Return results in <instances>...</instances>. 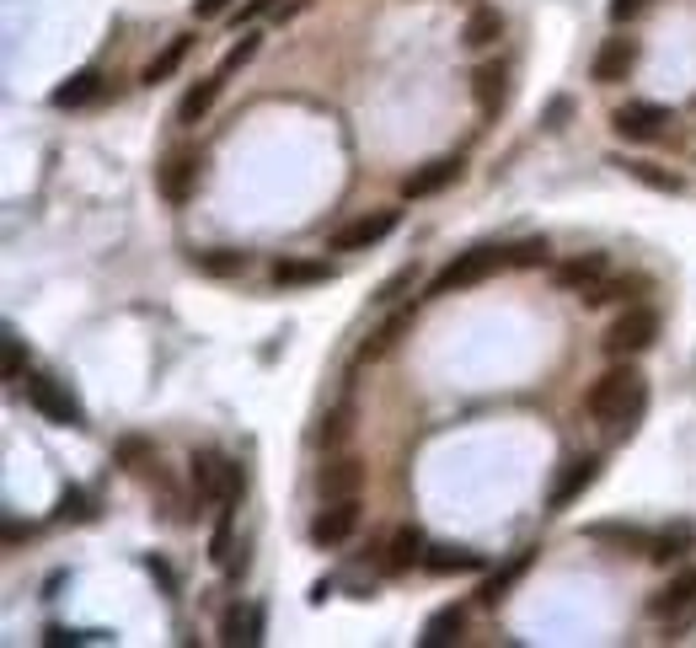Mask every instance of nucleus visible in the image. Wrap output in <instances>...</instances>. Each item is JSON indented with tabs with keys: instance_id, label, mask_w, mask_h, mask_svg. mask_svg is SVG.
Returning a JSON list of instances; mask_svg holds the SVG:
<instances>
[{
	"instance_id": "nucleus-1",
	"label": "nucleus",
	"mask_w": 696,
	"mask_h": 648,
	"mask_svg": "<svg viewBox=\"0 0 696 648\" xmlns=\"http://www.w3.org/2000/svg\"><path fill=\"white\" fill-rule=\"evenodd\" d=\"M643 407H648V381L637 376L633 365H611V370L589 387V396H584V413H589L595 424H606L616 440L633 435Z\"/></svg>"
},
{
	"instance_id": "nucleus-2",
	"label": "nucleus",
	"mask_w": 696,
	"mask_h": 648,
	"mask_svg": "<svg viewBox=\"0 0 696 648\" xmlns=\"http://www.w3.org/2000/svg\"><path fill=\"white\" fill-rule=\"evenodd\" d=\"M504 262H509V253H504V247H493V242L455 253V258H450L440 273L429 279V301H444V295H455V290H472V284H483V279H488V273H499Z\"/></svg>"
},
{
	"instance_id": "nucleus-3",
	"label": "nucleus",
	"mask_w": 696,
	"mask_h": 648,
	"mask_svg": "<svg viewBox=\"0 0 696 648\" xmlns=\"http://www.w3.org/2000/svg\"><path fill=\"white\" fill-rule=\"evenodd\" d=\"M654 338H659V311L654 306H627L606 332V354L611 359H633L643 349H654Z\"/></svg>"
},
{
	"instance_id": "nucleus-4",
	"label": "nucleus",
	"mask_w": 696,
	"mask_h": 648,
	"mask_svg": "<svg viewBox=\"0 0 696 648\" xmlns=\"http://www.w3.org/2000/svg\"><path fill=\"white\" fill-rule=\"evenodd\" d=\"M402 225V209H376V215H359V220H349L327 247L332 253H370V247H380L391 231Z\"/></svg>"
},
{
	"instance_id": "nucleus-5",
	"label": "nucleus",
	"mask_w": 696,
	"mask_h": 648,
	"mask_svg": "<svg viewBox=\"0 0 696 648\" xmlns=\"http://www.w3.org/2000/svg\"><path fill=\"white\" fill-rule=\"evenodd\" d=\"M27 402L49 418V424H60V429H81L86 424V413H81V402L70 396V391L54 381V376H27Z\"/></svg>"
},
{
	"instance_id": "nucleus-6",
	"label": "nucleus",
	"mask_w": 696,
	"mask_h": 648,
	"mask_svg": "<svg viewBox=\"0 0 696 648\" xmlns=\"http://www.w3.org/2000/svg\"><path fill=\"white\" fill-rule=\"evenodd\" d=\"M648 611H654V616H664V622H670V633H675V627H686V622H696V568H681L675 579L648 600Z\"/></svg>"
},
{
	"instance_id": "nucleus-7",
	"label": "nucleus",
	"mask_w": 696,
	"mask_h": 648,
	"mask_svg": "<svg viewBox=\"0 0 696 648\" xmlns=\"http://www.w3.org/2000/svg\"><path fill=\"white\" fill-rule=\"evenodd\" d=\"M359 530V499H327L321 515L312 519V541L317 547H343Z\"/></svg>"
},
{
	"instance_id": "nucleus-8",
	"label": "nucleus",
	"mask_w": 696,
	"mask_h": 648,
	"mask_svg": "<svg viewBox=\"0 0 696 648\" xmlns=\"http://www.w3.org/2000/svg\"><path fill=\"white\" fill-rule=\"evenodd\" d=\"M637 38H606L600 49H595V65H589V75H595V86H616V81H627L637 70Z\"/></svg>"
},
{
	"instance_id": "nucleus-9",
	"label": "nucleus",
	"mask_w": 696,
	"mask_h": 648,
	"mask_svg": "<svg viewBox=\"0 0 696 648\" xmlns=\"http://www.w3.org/2000/svg\"><path fill=\"white\" fill-rule=\"evenodd\" d=\"M359 488H365V461H359V455H332V461L321 466V477H317L321 504H327V499H359Z\"/></svg>"
},
{
	"instance_id": "nucleus-10",
	"label": "nucleus",
	"mask_w": 696,
	"mask_h": 648,
	"mask_svg": "<svg viewBox=\"0 0 696 648\" xmlns=\"http://www.w3.org/2000/svg\"><path fill=\"white\" fill-rule=\"evenodd\" d=\"M664 124H670V113L659 108V102H627V108H616L611 113V130L622 134V139H659L664 134Z\"/></svg>"
},
{
	"instance_id": "nucleus-11",
	"label": "nucleus",
	"mask_w": 696,
	"mask_h": 648,
	"mask_svg": "<svg viewBox=\"0 0 696 648\" xmlns=\"http://www.w3.org/2000/svg\"><path fill=\"white\" fill-rule=\"evenodd\" d=\"M606 268H611L606 253H584V258L558 262V273H552V279H558V290H563V295H589V290L606 279Z\"/></svg>"
},
{
	"instance_id": "nucleus-12",
	"label": "nucleus",
	"mask_w": 696,
	"mask_h": 648,
	"mask_svg": "<svg viewBox=\"0 0 696 648\" xmlns=\"http://www.w3.org/2000/svg\"><path fill=\"white\" fill-rule=\"evenodd\" d=\"M595 477H600V461H595V455H573L569 466H563V477L552 482V499H547V504H552V510H569L573 499H584V488H589Z\"/></svg>"
},
{
	"instance_id": "nucleus-13",
	"label": "nucleus",
	"mask_w": 696,
	"mask_h": 648,
	"mask_svg": "<svg viewBox=\"0 0 696 648\" xmlns=\"http://www.w3.org/2000/svg\"><path fill=\"white\" fill-rule=\"evenodd\" d=\"M450 183H461V161H455V156H444V161H429V167H418V172L402 183V198H435V194H444Z\"/></svg>"
},
{
	"instance_id": "nucleus-14",
	"label": "nucleus",
	"mask_w": 696,
	"mask_h": 648,
	"mask_svg": "<svg viewBox=\"0 0 696 648\" xmlns=\"http://www.w3.org/2000/svg\"><path fill=\"white\" fill-rule=\"evenodd\" d=\"M338 268L321 258H279L273 262V284L279 290H312V284H327Z\"/></svg>"
},
{
	"instance_id": "nucleus-15",
	"label": "nucleus",
	"mask_w": 696,
	"mask_h": 648,
	"mask_svg": "<svg viewBox=\"0 0 696 648\" xmlns=\"http://www.w3.org/2000/svg\"><path fill=\"white\" fill-rule=\"evenodd\" d=\"M193 178H198V156L193 150H172L167 156V167H161V198L167 204H188V194H193Z\"/></svg>"
},
{
	"instance_id": "nucleus-16",
	"label": "nucleus",
	"mask_w": 696,
	"mask_h": 648,
	"mask_svg": "<svg viewBox=\"0 0 696 648\" xmlns=\"http://www.w3.org/2000/svg\"><path fill=\"white\" fill-rule=\"evenodd\" d=\"M220 91H225V75L215 70V75H204L198 86L183 91V102H178V124H204L209 119V108L220 102Z\"/></svg>"
},
{
	"instance_id": "nucleus-17",
	"label": "nucleus",
	"mask_w": 696,
	"mask_h": 648,
	"mask_svg": "<svg viewBox=\"0 0 696 648\" xmlns=\"http://www.w3.org/2000/svg\"><path fill=\"white\" fill-rule=\"evenodd\" d=\"M472 97H477V108L493 119L499 108H504V97H509V75L504 65H477V75H472Z\"/></svg>"
},
{
	"instance_id": "nucleus-18",
	"label": "nucleus",
	"mask_w": 696,
	"mask_h": 648,
	"mask_svg": "<svg viewBox=\"0 0 696 648\" xmlns=\"http://www.w3.org/2000/svg\"><path fill=\"white\" fill-rule=\"evenodd\" d=\"M461 633H466V611L461 606H440L429 622H424V648H444V644H461Z\"/></svg>"
},
{
	"instance_id": "nucleus-19",
	"label": "nucleus",
	"mask_w": 696,
	"mask_h": 648,
	"mask_svg": "<svg viewBox=\"0 0 696 648\" xmlns=\"http://www.w3.org/2000/svg\"><path fill=\"white\" fill-rule=\"evenodd\" d=\"M424 552H429V541H424V530L418 525H402L396 536H391V547H386V568H413V563H424Z\"/></svg>"
},
{
	"instance_id": "nucleus-20",
	"label": "nucleus",
	"mask_w": 696,
	"mask_h": 648,
	"mask_svg": "<svg viewBox=\"0 0 696 648\" xmlns=\"http://www.w3.org/2000/svg\"><path fill=\"white\" fill-rule=\"evenodd\" d=\"M424 568H429V574H440V579H450V574H477V568H483V558H477V552H466V547H429V552H424Z\"/></svg>"
},
{
	"instance_id": "nucleus-21",
	"label": "nucleus",
	"mask_w": 696,
	"mask_h": 648,
	"mask_svg": "<svg viewBox=\"0 0 696 648\" xmlns=\"http://www.w3.org/2000/svg\"><path fill=\"white\" fill-rule=\"evenodd\" d=\"M220 638L225 644H262V606H231L225 622H220Z\"/></svg>"
},
{
	"instance_id": "nucleus-22",
	"label": "nucleus",
	"mask_w": 696,
	"mask_h": 648,
	"mask_svg": "<svg viewBox=\"0 0 696 648\" xmlns=\"http://www.w3.org/2000/svg\"><path fill=\"white\" fill-rule=\"evenodd\" d=\"M102 97V75L97 70H81V75H70L64 86H54V108H86V102H97Z\"/></svg>"
},
{
	"instance_id": "nucleus-23",
	"label": "nucleus",
	"mask_w": 696,
	"mask_h": 648,
	"mask_svg": "<svg viewBox=\"0 0 696 648\" xmlns=\"http://www.w3.org/2000/svg\"><path fill=\"white\" fill-rule=\"evenodd\" d=\"M461 38H466V49H477V54H483V49H493V44L504 38V16H499V11H488V5H477Z\"/></svg>"
},
{
	"instance_id": "nucleus-24",
	"label": "nucleus",
	"mask_w": 696,
	"mask_h": 648,
	"mask_svg": "<svg viewBox=\"0 0 696 648\" xmlns=\"http://www.w3.org/2000/svg\"><path fill=\"white\" fill-rule=\"evenodd\" d=\"M188 49H193V38H188V33H178V38H172V44H167V49H161V54L145 65V86H161V81H172V75H178V65L188 60Z\"/></svg>"
},
{
	"instance_id": "nucleus-25",
	"label": "nucleus",
	"mask_w": 696,
	"mask_h": 648,
	"mask_svg": "<svg viewBox=\"0 0 696 648\" xmlns=\"http://www.w3.org/2000/svg\"><path fill=\"white\" fill-rule=\"evenodd\" d=\"M633 183H643V188H654V194H681V178L675 172H664V167H654V161H616Z\"/></svg>"
},
{
	"instance_id": "nucleus-26",
	"label": "nucleus",
	"mask_w": 696,
	"mask_h": 648,
	"mask_svg": "<svg viewBox=\"0 0 696 648\" xmlns=\"http://www.w3.org/2000/svg\"><path fill=\"white\" fill-rule=\"evenodd\" d=\"M407 322H413V317H407V311H396V317H391V322H386V327H376V332L365 338V349H359V359H380V354H391V349H396V338L407 332Z\"/></svg>"
},
{
	"instance_id": "nucleus-27",
	"label": "nucleus",
	"mask_w": 696,
	"mask_h": 648,
	"mask_svg": "<svg viewBox=\"0 0 696 648\" xmlns=\"http://www.w3.org/2000/svg\"><path fill=\"white\" fill-rule=\"evenodd\" d=\"M525 568H530V552H520V558H514V563H509V568H504V574H493V579H488V584H483V589H477V600H483V606H499V600H504V595H509V584L520 579Z\"/></svg>"
},
{
	"instance_id": "nucleus-28",
	"label": "nucleus",
	"mask_w": 696,
	"mask_h": 648,
	"mask_svg": "<svg viewBox=\"0 0 696 648\" xmlns=\"http://www.w3.org/2000/svg\"><path fill=\"white\" fill-rule=\"evenodd\" d=\"M686 547H692V525H675V530L654 536L648 558H654V563H675V558H686Z\"/></svg>"
},
{
	"instance_id": "nucleus-29",
	"label": "nucleus",
	"mask_w": 696,
	"mask_h": 648,
	"mask_svg": "<svg viewBox=\"0 0 696 648\" xmlns=\"http://www.w3.org/2000/svg\"><path fill=\"white\" fill-rule=\"evenodd\" d=\"M349 435H354V407L343 402V407H332V413L321 418V435H317V440L327 445V451H338V445H343Z\"/></svg>"
},
{
	"instance_id": "nucleus-30",
	"label": "nucleus",
	"mask_w": 696,
	"mask_h": 648,
	"mask_svg": "<svg viewBox=\"0 0 696 648\" xmlns=\"http://www.w3.org/2000/svg\"><path fill=\"white\" fill-rule=\"evenodd\" d=\"M589 536H595V541H622V547H643V552L654 547V536H648V530H633V525H589Z\"/></svg>"
},
{
	"instance_id": "nucleus-31",
	"label": "nucleus",
	"mask_w": 696,
	"mask_h": 648,
	"mask_svg": "<svg viewBox=\"0 0 696 648\" xmlns=\"http://www.w3.org/2000/svg\"><path fill=\"white\" fill-rule=\"evenodd\" d=\"M198 268L215 273V279H231V273H247V253H204Z\"/></svg>"
},
{
	"instance_id": "nucleus-32",
	"label": "nucleus",
	"mask_w": 696,
	"mask_h": 648,
	"mask_svg": "<svg viewBox=\"0 0 696 648\" xmlns=\"http://www.w3.org/2000/svg\"><path fill=\"white\" fill-rule=\"evenodd\" d=\"M627 295H633L627 279H600V284H595L589 295H578V301H584V306H611V301H627Z\"/></svg>"
},
{
	"instance_id": "nucleus-33",
	"label": "nucleus",
	"mask_w": 696,
	"mask_h": 648,
	"mask_svg": "<svg viewBox=\"0 0 696 648\" xmlns=\"http://www.w3.org/2000/svg\"><path fill=\"white\" fill-rule=\"evenodd\" d=\"M547 242H520V247H509V268H536V262H547Z\"/></svg>"
},
{
	"instance_id": "nucleus-34",
	"label": "nucleus",
	"mask_w": 696,
	"mask_h": 648,
	"mask_svg": "<svg viewBox=\"0 0 696 648\" xmlns=\"http://www.w3.org/2000/svg\"><path fill=\"white\" fill-rule=\"evenodd\" d=\"M253 54H257V33H247V38H242V44H236V49H231V54L220 60V75H231V70H242V65H247V60H253Z\"/></svg>"
},
{
	"instance_id": "nucleus-35",
	"label": "nucleus",
	"mask_w": 696,
	"mask_h": 648,
	"mask_svg": "<svg viewBox=\"0 0 696 648\" xmlns=\"http://www.w3.org/2000/svg\"><path fill=\"white\" fill-rule=\"evenodd\" d=\"M413 279H418V262H413V268H402V273H396V279H391V284L380 290V295H376V306H391V301H396V295H402V290H407Z\"/></svg>"
},
{
	"instance_id": "nucleus-36",
	"label": "nucleus",
	"mask_w": 696,
	"mask_h": 648,
	"mask_svg": "<svg viewBox=\"0 0 696 648\" xmlns=\"http://www.w3.org/2000/svg\"><path fill=\"white\" fill-rule=\"evenodd\" d=\"M654 0H611V22H637Z\"/></svg>"
},
{
	"instance_id": "nucleus-37",
	"label": "nucleus",
	"mask_w": 696,
	"mask_h": 648,
	"mask_svg": "<svg viewBox=\"0 0 696 648\" xmlns=\"http://www.w3.org/2000/svg\"><path fill=\"white\" fill-rule=\"evenodd\" d=\"M279 5H284V0H247V5L236 11V27H242V22H257V16H268V11H279Z\"/></svg>"
},
{
	"instance_id": "nucleus-38",
	"label": "nucleus",
	"mask_w": 696,
	"mask_h": 648,
	"mask_svg": "<svg viewBox=\"0 0 696 648\" xmlns=\"http://www.w3.org/2000/svg\"><path fill=\"white\" fill-rule=\"evenodd\" d=\"M231 5H236V0H193V16H198V22H215V16H225Z\"/></svg>"
},
{
	"instance_id": "nucleus-39",
	"label": "nucleus",
	"mask_w": 696,
	"mask_h": 648,
	"mask_svg": "<svg viewBox=\"0 0 696 648\" xmlns=\"http://www.w3.org/2000/svg\"><path fill=\"white\" fill-rule=\"evenodd\" d=\"M569 113H573V102H569V97H558V102L547 108V130L558 134V130H563V124H569Z\"/></svg>"
},
{
	"instance_id": "nucleus-40",
	"label": "nucleus",
	"mask_w": 696,
	"mask_h": 648,
	"mask_svg": "<svg viewBox=\"0 0 696 648\" xmlns=\"http://www.w3.org/2000/svg\"><path fill=\"white\" fill-rule=\"evenodd\" d=\"M5 376L22 381V343H16V338H5Z\"/></svg>"
}]
</instances>
